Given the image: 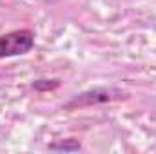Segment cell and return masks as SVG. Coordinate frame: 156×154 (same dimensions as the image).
Listing matches in <instances>:
<instances>
[{
    "instance_id": "cell-1",
    "label": "cell",
    "mask_w": 156,
    "mask_h": 154,
    "mask_svg": "<svg viewBox=\"0 0 156 154\" xmlns=\"http://www.w3.org/2000/svg\"><path fill=\"white\" fill-rule=\"evenodd\" d=\"M127 96L129 94L118 87H94V89H87L83 93L75 94L69 102L64 103V109L66 111H76V109H85V107H93V105L125 100Z\"/></svg>"
},
{
    "instance_id": "cell-2",
    "label": "cell",
    "mask_w": 156,
    "mask_h": 154,
    "mask_svg": "<svg viewBox=\"0 0 156 154\" xmlns=\"http://www.w3.org/2000/svg\"><path fill=\"white\" fill-rule=\"evenodd\" d=\"M35 47V33L31 29H16L0 35V60L27 54Z\"/></svg>"
},
{
    "instance_id": "cell-3",
    "label": "cell",
    "mask_w": 156,
    "mask_h": 154,
    "mask_svg": "<svg viewBox=\"0 0 156 154\" xmlns=\"http://www.w3.org/2000/svg\"><path fill=\"white\" fill-rule=\"evenodd\" d=\"M49 151H60V152H76L82 149V143L75 138H66V140H56L47 145Z\"/></svg>"
},
{
    "instance_id": "cell-4",
    "label": "cell",
    "mask_w": 156,
    "mask_h": 154,
    "mask_svg": "<svg viewBox=\"0 0 156 154\" xmlns=\"http://www.w3.org/2000/svg\"><path fill=\"white\" fill-rule=\"evenodd\" d=\"M31 87L38 93H47V91H55L60 87V80L58 78H40V80H35L31 83Z\"/></svg>"
}]
</instances>
